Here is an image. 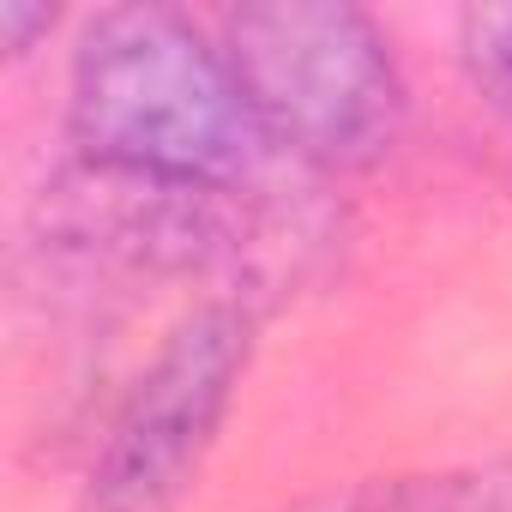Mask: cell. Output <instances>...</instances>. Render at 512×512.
I'll return each instance as SVG.
<instances>
[{
  "label": "cell",
  "mask_w": 512,
  "mask_h": 512,
  "mask_svg": "<svg viewBox=\"0 0 512 512\" xmlns=\"http://www.w3.org/2000/svg\"><path fill=\"white\" fill-rule=\"evenodd\" d=\"M458 61L470 91L512 121V7H470L458 19Z\"/></svg>",
  "instance_id": "8992f818"
},
{
  "label": "cell",
  "mask_w": 512,
  "mask_h": 512,
  "mask_svg": "<svg viewBox=\"0 0 512 512\" xmlns=\"http://www.w3.org/2000/svg\"><path fill=\"white\" fill-rule=\"evenodd\" d=\"M37 217L61 253L115 272L187 278L247 253V199L235 187L145 175L79 151L67 169L49 175Z\"/></svg>",
  "instance_id": "277c9868"
},
{
  "label": "cell",
  "mask_w": 512,
  "mask_h": 512,
  "mask_svg": "<svg viewBox=\"0 0 512 512\" xmlns=\"http://www.w3.org/2000/svg\"><path fill=\"white\" fill-rule=\"evenodd\" d=\"M55 31V7H25V0H7L0 7V37H7V55H31L37 37Z\"/></svg>",
  "instance_id": "52a82bcc"
},
{
  "label": "cell",
  "mask_w": 512,
  "mask_h": 512,
  "mask_svg": "<svg viewBox=\"0 0 512 512\" xmlns=\"http://www.w3.org/2000/svg\"><path fill=\"white\" fill-rule=\"evenodd\" d=\"M253 344V302H199L133 380L103 452L85 470L79 512H175L217 446V428L253 368Z\"/></svg>",
  "instance_id": "3957f363"
},
{
  "label": "cell",
  "mask_w": 512,
  "mask_h": 512,
  "mask_svg": "<svg viewBox=\"0 0 512 512\" xmlns=\"http://www.w3.org/2000/svg\"><path fill=\"white\" fill-rule=\"evenodd\" d=\"M67 133L79 157L235 193H247V181L278 157L241 97L223 43L157 0L103 7L79 31Z\"/></svg>",
  "instance_id": "6da1fadb"
},
{
  "label": "cell",
  "mask_w": 512,
  "mask_h": 512,
  "mask_svg": "<svg viewBox=\"0 0 512 512\" xmlns=\"http://www.w3.org/2000/svg\"><path fill=\"white\" fill-rule=\"evenodd\" d=\"M217 43L272 151L326 175H356L386 163L404 139L410 91L392 37L362 7L260 0L223 19Z\"/></svg>",
  "instance_id": "7a4b0ae2"
},
{
  "label": "cell",
  "mask_w": 512,
  "mask_h": 512,
  "mask_svg": "<svg viewBox=\"0 0 512 512\" xmlns=\"http://www.w3.org/2000/svg\"><path fill=\"white\" fill-rule=\"evenodd\" d=\"M284 512H512V452L440 464V470L368 476L350 488L308 494Z\"/></svg>",
  "instance_id": "5b68a950"
}]
</instances>
